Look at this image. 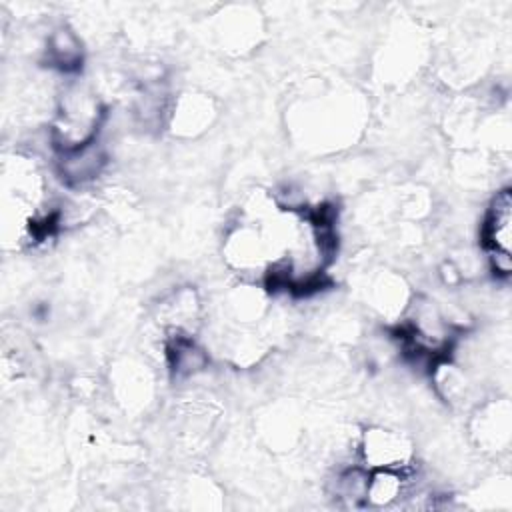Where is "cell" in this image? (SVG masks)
Returning <instances> with one entry per match:
<instances>
[{
    "label": "cell",
    "instance_id": "cell-9",
    "mask_svg": "<svg viewBox=\"0 0 512 512\" xmlns=\"http://www.w3.org/2000/svg\"><path fill=\"white\" fill-rule=\"evenodd\" d=\"M44 62L62 74L78 72L84 64V46L80 36L66 24L52 28L44 44Z\"/></svg>",
    "mask_w": 512,
    "mask_h": 512
},
{
    "label": "cell",
    "instance_id": "cell-4",
    "mask_svg": "<svg viewBox=\"0 0 512 512\" xmlns=\"http://www.w3.org/2000/svg\"><path fill=\"white\" fill-rule=\"evenodd\" d=\"M510 428V404L506 398H492L476 406L472 418V438L478 446H482V450H508Z\"/></svg>",
    "mask_w": 512,
    "mask_h": 512
},
{
    "label": "cell",
    "instance_id": "cell-8",
    "mask_svg": "<svg viewBox=\"0 0 512 512\" xmlns=\"http://www.w3.org/2000/svg\"><path fill=\"white\" fill-rule=\"evenodd\" d=\"M216 110L208 96L204 94H182L170 114L168 124L174 134L178 136H196L202 134L214 120Z\"/></svg>",
    "mask_w": 512,
    "mask_h": 512
},
{
    "label": "cell",
    "instance_id": "cell-7",
    "mask_svg": "<svg viewBox=\"0 0 512 512\" xmlns=\"http://www.w3.org/2000/svg\"><path fill=\"white\" fill-rule=\"evenodd\" d=\"M164 360L176 380L194 378L210 364L208 350L194 338V334L184 332H168L164 342Z\"/></svg>",
    "mask_w": 512,
    "mask_h": 512
},
{
    "label": "cell",
    "instance_id": "cell-5",
    "mask_svg": "<svg viewBox=\"0 0 512 512\" xmlns=\"http://www.w3.org/2000/svg\"><path fill=\"white\" fill-rule=\"evenodd\" d=\"M480 240L486 256L512 254V194L510 188H500L484 214Z\"/></svg>",
    "mask_w": 512,
    "mask_h": 512
},
{
    "label": "cell",
    "instance_id": "cell-2",
    "mask_svg": "<svg viewBox=\"0 0 512 512\" xmlns=\"http://www.w3.org/2000/svg\"><path fill=\"white\" fill-rule=\"evenodd\" d=\"M360 462L374 468H402L414 462V444L410 436L386 426H368L358 438Z\"/></svg>",
    "mask_w": 512,
    "mask_h": 512
},
{
    "label": "cell",
    "instance_id": "cell-10",
    "mask_svg": "<svg viewBox=\"0 0 512 512\" xmlns=\"http://www.w3.org/2000/svg\"><path fill=\"white\" fill-rule=\"evenodd\" d=\"M368 478L370 468L360 464H348L338 468L328 484L330 496L342 508H364L368 494Z\"/></svg>",
    "mask_w": 512,
    "mask_h": 512
},
{
    "label": "cell",
    "instance_id": "cell-1",
    "mask_svg": "<svg viewBox=\"0 0 512 512\" xmlns=\"http://www.w3.org/2000/svg\"><path fill=\"white\" fill-rule=\"evenodd\" d=\"M106 108L100 98L82 84H70L58 98L48 138L54 152L72 150L98 140Z\"/></svg>",
    "mask_w": 512,
    "mask_h": 512
},
{
    "label": "cell",
    "instance_id": "cell-6",
    "mask_svg": "<svg viewBox=\"0 0 512 512\" xmlns=\"http://www.w3.org/2000/svg\"><path fill=\"white\" fill-rule=\"evenodd\" d=\"M160 324L166 332L194 334L202 318V300L192 286H178L160 298L158 306Z\"/></svg>",
    "mask_w": 512,
    "mask_h": 512
},
{
    "label": "cell",
    "instance_id": "cell-3",
    "mask_svg": "<svg viewBox=\"0 0 512 512\" xmlns=\"http://www.w3.org/2000/svg\"><path fill=\"white\" fill-rule=\"evenodd\" d=\"M108 164V152L100 140L56 152L54 168L68 188H84L96 182Z\"/></svg>",
    "mask_w": 512,
    "mask_h": 512
}]
</instances>
